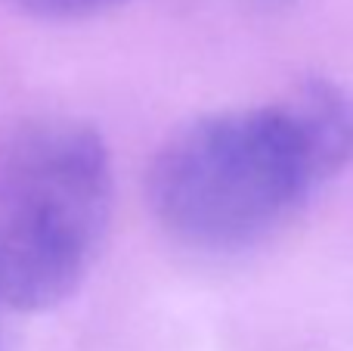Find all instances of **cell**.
Returning <instances> with one entry per match:
<instances>
[{
    "mask_svg": "<svg viewBox=\"0 0 353 351\" xmlns=\"http://www.w3.org/2000/svg\"><path fill=\"white\" fill-rule=\"evenodd\" d=\"M350 159L353 99L313 78L276 103L211 112L174 131L149 165V209L189 246H248Z\"/></svg>",
    "mask_w": 353,
    "mask_h": 351,
    "instance_id": "obj_1",
    "label": "cell"
},
{
    "mask_svg": "<svg viewBox=\"0 0 353 351\" xmlns=\"http://www.w3.org/2000/svg\"><path fill=\"white\" fill-rule=\"evenodd\" d=\"M112 165L84 122L43 118L0 140V302L47 311L78 292L105 240Z\"/></svg>",
    "mask_w": 353,
    "mask_h": 351,
    "instance_id": "obj_2",
    "label": "cell"
},
{
    "mask_svg": "<svg viewBox=\"0 0 353 351\" xmlns=\"http://www.w3.org/2000/svg\"><path fill=\"white\" fill-rule=\"evenodd\" d=\"M10 3L37 19H87L112 10L121 0H10Z\"/></svg>",
    "mask_w": 353,
    "mask_h": 351,
    "instance_id": "obj_3",
    "label": "cell"
},
{
    "mask_svg": "<svg viewBox=\"0 0 353 351\" xmlns=\"http://www.w3.org/2000/svg\"><path fill=\"white\" fill-rule=\"evenodd\" d=\"M0 308H3V302H0ZM0 351H3V327H0Z\"/></svg>",
    "mask_w": 353,
    "mask_h": 351,
    "instance_id": "obj_4",
    "label": "cell"
}]
</instances>
